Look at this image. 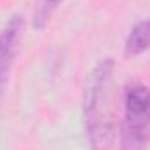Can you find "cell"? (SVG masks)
<instances>
[{
    "instance_id": "cell-5",
    "label": "cell",
    "mask_w": 150,
    "mask_h": 150,
    "mask_svg": "<svg viewBox=\"0 0 150 150\" xmlns=\"http://www.w3.org/2000/svg\"><path fill=\"white\" fill-rule=\"evenodd\" d=\"M61 2H63V0H38L35 14H33V26L42 28V26L49 21L51 14L58 9V5H59Z\"/></svg>"
},
{
    "instance_id": "cell-3",
    "label": "cell",
    "mask_w": 150,
    "mask_h": 150,
    "mask_svg": "<svg viewBox=\"0 0 150 150\" xmlns=\"http://www.w3.org/2000/svg\"><path fill=\"white\" fill-rule=\"evenodd\" d=\"M21 26H23L21 16H14V18L9 19V23L0 32V98L4 94V89H5V84H7V77H9V72H11L14 56L18 52V42H19V35H21Z\"/></svg>"
},
{
    "instance_id": "cell-2",
    "label": "cell",
    "mask_w": 150,
    "mask_h": 150,
    "mask_svg": "<svg viewBox=\"0 0 150 150\" xmlns=\"http://www.w3.org/2000/svg\"><path fill=\"white\" fill-rule=\"evenodd\" d=\"M126 119L120 133L122 150H143L150 142V89L142 84L127 87L124 96Z\"/></svg>"
},
{
    "instance_id": "cell-1",
    "label": "cell",
    "mask_w": 150,
    "mask_h": 150,
    "mask_svg": "<svg viewBox=\"0 0 150 150\" xmlns=\"http://www.w3.org/2000/svg\"><path fill=\"white\" fill-rule=\"evenodd\" d=\"M113 70V61L110 58L101 59L94 70L87 77L86 86V124H87V134L91 138L93 147H103L107 145L112 126L108 117V84Z\"/></svg>"
},
{
    "instance_id": "cell-4",
    "label": "cell",
    "mask_w": 150,
    "mask_h": 150,
    "mask_svg": "<svg viewBox=\"0 0 150 150\" xmlns=\"http://www.w3.org/2000/svg\"><path fill=\"white\" fill-rule=\"evenodd\" d=\"M150 49V18L140 21L126 38V54L136 56Z\"/></svg>"
}]
</instances>
